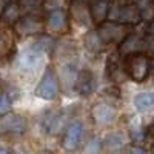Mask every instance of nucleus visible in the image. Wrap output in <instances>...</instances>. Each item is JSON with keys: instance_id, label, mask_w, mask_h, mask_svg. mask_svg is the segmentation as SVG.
<instances>
[{"instance_id": "nucleus-1", "label": "nucleus", "mask_w": 154, "mask_h": 154, "mask_svg": "<svg viewBox=\"0 0 154 154\" xmlns=\"http://www.w3.org/2000/svg\"><path fill=\"white\" fill-rule=\"evenodd\" d=\"M149 68H151V60L143 53H133L125 57L123 71L136 83H142L148 79Z\"/></svg>"}, {"instance_id": "nucleus-2", "label": "nucleus", "mask_w": 154, "mask_h": 154, "mask_svg": "<svg viewBox=\"0 0 154 154\" xmlns=\"http://www.w3.org/2000/svg\"><path fill=\"white\" fill-rule=\"evenodd\" d=\"M97 34L103 43H122L130 34V28L119 22H103L99 25Z\"/></svg>"}, {"instance_id": "nucleus-3", "label": "nucleus", "mask_w": 154, "mask_h": 154, "mask_svg": "<svg viewBox=\"0 0 154 154\" xmlns=\"http://www.w3.org/2000/svg\"><path fill=\"white\" fill-rule=\"evenodd\" d=\"M59 91H60V86H59L57 75L53 68H48L45 71V74L42 75L40 82L37 83L34 94H35V97L43 99V100H54V99H57Z\"/></svg>"}, {"instance_id": "nucleus-4", "label": "nucleus", "mask_w": 154, "mask_h": 154, "mask_svg": "<svg viewBox=\"0 0 154 154\" xmlns=\"http://www.w3.org/2000/svg\"><path fill=\"white\" fill-rule=\"evenodd\" d=\"M82 134H83V126L79 120H74L68 125V128L65 130V134H63L62 139V146L65 151L72 152L77 149L80 140H82Z\"/></svg>"}, {"instance_id": "nucleus-5", "label": "nucleus", "mask_w": 154, "mask_h": 154, "mask_svg": "<svg viewBox=\"0 0 154 154\" xmlns=\"http://www.w3.org/2000/svg\"><path fill=\"white\" fill-rule=\"evenodd\" d=\"M43 60V54L38 53L37 49H34L32 46L28 48L26 51H23L19 57V69L22 72H34L38 66L42 65Z\"/></svg>"}, {"instance_id": "nucleus-6", "label": "nucleus", "mask_w": 154, "mask_h": 154, "mask_svg": "<svg viewBox=\"0 0 154 154\" xmlns=\"http://www.w3.org/2000/svg\"><path fill=\"white\" fill-rule=\"evenodd\" d=\"M26 120L20 114H11L0 120V133L2 134H23L26 131Z\"/></svg>"}, {"instance_id": "nucleus-7", "label": "nucleus", "mask_w": 154, "mask_h": 154, "mask_svg": "<svg viewBox=\"0 0 154 154\" xmlns=\"http://www.w3.org/2000/svg\"><path fill=\"white\" fill-rule=\"evenodd\" d=\"M116 22L123 23L126 26H133V25H137L142 22V17H140V9L137 6V3H125L120 5L117 9V17H116Z\"/></svg>"}, {"instance_id": "nucleus-8", "label": "nucleus", "mask_w": 154, "mask_h": 154, "mask_svg": "<svg viewBox=\"0 0 154 154\" xmlns=\"http://www.w3.org/2000/svg\"><path fill=\"white\" fill-rule=\"evenodd\" d=\"M96 88V79L91 69H82L77 74V79L74 83V89L79 93L82 97H88L89 94H93Z\"/></svg>"}, {"instance_id": "nucleus-9", "label": "nucleus", "mask_w": 154, "mask_h": 154, "mask_svg": "<svg viewBox=\"0 0 154 154\" xmlns=\"http://www.w3.org/2000/svg\"><path fill=\"white\" fill-rule=\"evenodd\" d=\"M14 28L20 35H32L42 31V22L35 16H26V17H20L14 25Z\"/></svg>"}, {"instance_id": "nucleus-10", "label": "nucleus", "mask_w": 154, "mask_h": 154, "mask_svg": "<svg viewBox=\"0 0 154 154\" xmlns=\"http://www.w3.org/2000/svg\"><path fill=\"white\" fill-rule=\"evenodd\" d=\"M91 116L97 125H109L114 117H116V111L111 105L105 103V102H100V103H96L93 106V111H91Z\"/></svg>"}, {"instance_id": "nucleus-11", "label": "nucleus", "mask_w": 154, "mask_h": 154, "mask_svg": "<svg viewBox=\"0 0 154 154\" xmlns=\"http://www.w3.org/2000/svg\"><path fill=\"white\" fill-rule=\"evenodd\" d=\"M145 46V35H140L136 32H130L125 40L120 43V53L123 54H133V53H140V48Z\"/></svg>"}, {"instance_id": "nucleus-12", "label": "nucleus", "mask_w": 154, "mask_h": 154, "mask_svg": "<svg viewBox=\"0 0 154 154\" xmlns=\"http://www.w3.org/2000/svg\"><path fill=\"white\" fill-rule=\"evenodd\" d=\"M66 23H68V19H66V14L63 9H54L51 11L48 17H46V26L49 31L53 32H60L66 28Z\"/></svg>"}, {"instance_id": "nucleus-13", "label": "nucleus", "mask_w": 154, "mask_h": 154, "mask_svg": "<svg viewBox=\"0 0 154 154\" xmlns=\"http://www.w3.org/2000/svg\"><path fill=\"white\" fill-rule=\"evenodd\" d=\"M77 68L74 62H65L60 65V80L65 89H72L77 79Z\"/></svg>"}, {"instance_id": "nucleus-14", "label": "nucleus", "mask_w": 154, "mask_h": 154, "mask_svg": "<svg viewBox=\"0 0 154 154\" xmlns=\"http://www.w3.org/2000/svg\"><path fill=\"white\" fill-rule=\"evenodd\" d=\"M108 12H109L108 0H94V3L89 6V16H91V20L97 25L103 23L108 19Z\"/></svg>"}, {"instance_id": "nucleus-15", "label": "nucleus", "mask_w": 154, "mask_h": 154, "mask_svg": "<svg viewBox=\"0 0 154 154\" xmlns=\"http://www.w3.org/2000/svg\"><path fill=\"white\" fill-rule=\"evenodd\" d=\"M20 9L22 6L19 5V2L9 0V2L3 6L2 12H0V19L5 25H16L17 20L20 19Z\"/></svg>"}, {"instance_id": "nucleus-16", "label": "nucleus", "mask_w": 154, "mask_h": 154, "mask_svg": "<svg viewBox=\"0 0 154 154\" xmlns=\"http://www.w3.org/2000/svg\"><path fill=\"white\" fill-rule=\"evenodd\" d=\"M62 116L57 111H49L45 114V117L42 120V126L46 131V134H57V131L62 126Z\"/></svg>"}, {"instance_id": "nucleus-17", "label": "nucleus", "mask_w": 154, "mask_h": 154, "mask_svg": "<svg viewBox=\"0 0 154 154\" xmlns=\"http://www.w3.org/2000/svg\"><path fill=\"white\" fill-rule=\"evenodd\" d=\"M133 102H134V106H136V109L139 112H146L154 105V93H151V91L137 93L134 96V100Z\"/></svg>"}, {"instance_id": "nucleus-18", "label": "nucleus", "mask_w": 154, "mask_h": 154, "mask_svg": "<svg viewBox=\"0 0 154 154\" xmlns=\"http://www.w3.org/2000/svg\"><path fill=\"white\" fill-rule=\"evenodd\" d=\"M103 145H105L108 152H111V154H120L122 149H123V139H122L120 134L112 133V134L106 136Z\"/></svg>"}, {"instance_id": "nucleus-19", "label": "nucleus", "mask_w": 154, "mask_h": 154, "mask_svg": "<svg viewBox=\"0 0 154 154\" xmlns=\"http://www.w3.org/2000/svg\"><path fill=\"white\" fill-rule=\"evenodd\" d=\"M103 45H105V43L100 40L97 31H89V32L85 35V48L89 51V53H93V54L100 53L102 48H103Z\"/></svg>"}, {"instance_id": "nucleus-20", "label": "nucleus", "mask_w": 154, "mask_h": 154, "mask_svg": "<svg viewBox=\"0 0 154 154\" xmlns=\"http://www.w3.org/2000/svg\"><path fill=\"white\" fill-rule=\"evenodd\" d=\"M12 46H14V42H12V37H11V31L0 29V57L11 56Z\"/></svg>"}, {"instance_id": "nucleus-21", "label": "nucleus", "mask_w": 154, "mask_h": 154, "mask_svg": "<svg viewBox=\"0 0 154 154\" xmlns=\"http://www.w3.org/2000/svg\"><path fill=\"white\" fill-rule=\"evenodd\" d=\"M54 45H56V42H54L51 37H48V35H40V37H38L37 40L32 43V48L37 49L38 53H42V54H48V53H51V51L54 49Z\"/></svg>"}, {"instance_id": "nucleus-22", "label": "nucleus", "mask_w": 154, "mask_h": 154, "mask_svg": "<svg viewBox=\"0 0 154 154\" xmlns=\"http://www.w3.org/2000/svg\"><path fill=\"white\" fill-rule=\"evenodd\" d=\"M72 12H74L75 22H79L80 25H88L89 20H91V16H89V9H88L86 3H75Z\"/></svg>"}, {"instance_id": "nucleus-23", "label": "nucleus", "mask_w": 154, "mask_h": 154, "mask_svg": "<svg viewBox=\"0 0 154 154\" xmlns=\"http://www.w3.org/2000/svg\"><path fill=\"white\" fill-rule=\"evenodd\" d=\"M139 9H140V17L145 22H151L154 20V3L149 0H145L143 3H137Z\"/></svg>"}, {"instance_id": "nucleus-24", "label": "nucleus", "mask_w": 154, "mask_h": 154, "mask_svg": "<svg viewBox=\"0 0 154 154\" xmlns=\"http://www.w3.org/2000/svg\"><path fill=\"white\" fill-rule=\"evenodd\" d=\"M130 139L133 140L136 145H139V143H142L143 140L146 139V133H145V130L139 123H133L130 126Z\"/></svg>"}, {"instance_id": "nucleus-25", "label": "nucleus", "mask_w": 154, "mask_h": 154, "mask_svg": "<svg viewBox=\"0 0 154 154\" xmlns=\"http://www.w3.org/2000/svg\"><path fill=\"white\" fill-rule=\"evenodd\" d=\"M100 148H102L100 140H99V139H91V140L86 143L83 154H99V152H100Z\"/></svg>"}, {"instance_id": "nucleus-26", "label": "nucleus", "mask_w": 154, "mask_h": 154, "mask_svg": "<svg viewBox=\"0 0 154 154\" xmlns=\"http://www.w3.org/2000/svg\"><path fill=\"white\" fill-rule=\"evenodd\" d=\"M9 111H11V99L5 93H0V116H6Z\"/></svg>"}, {"instance_id": "nucleus-27", "label": "nucleus", "mask_w": 154, "mask_h": 154, "mask_svg": "<svg viewBox=\"0 0 154 154\" xmlns=\"http://www.w3.org/2000/svg\"><path fill=\"white\" fill-rule=\"evenodd\" d=\"M145 48L149 53V56L154 57V34H148L145 35Z\"/></svg>"}, {"instance_id": "nucleus-28", "label": "nucleus", "mask_w": 154, "mask_h": 154, "mask_svg": "<svg viewBox=\"0 0 154 154\" xmlns=\"http://www.w3.org/2000/svg\"><path fill=\"white\" fill-rule=\"evenodd\" d=\"M43 2V0H19L20 6H26V8H35Z\"/></svg>"}, {"instance_id": "nucleus-29", "label": "nucleus", "mask_w": 154, "mask_h": 154, "mask_svg": "<svg viewBox=\"0 0 154 154\" xmlns=\"http://www.w3.org/2000/svg\"><path fill=\"white\" fill-rule=\"evenodd\" d=\"M109 97H114V99H120V89L116 86V85H112V86H109V88H106V91H105Z\"/></svg>"}, {"instance_id": "nucleus-30", "label": "nucleus", "mask_w": 154, "mask_h": 154, "mask_svg": "<svg viewBox=\"0 0 154 154\" xmlns=\"http://www.w3.org/2000/svg\"><path fill=\"white\" fill-rule=\"evenodd\" d=\"M128 154H146V151L139 145H133L130 149H128Z\"/></svg>"}, {"instance_id": "nucleus-31", "label": "nucleus", "mask_w": 154, "mask_h": 154, "mask_svg": "<svg viewBox=\"0 0 154 154\" xmlns=\"http://www.w3.org/2000/svg\"><path fill=\"white\" fill-rule=\"evenodd\" d=\"M0 154H11L9 152V148L5 143H2V142H0Z\"/></svg>"}, {"instance_id": "nucleus-32", "label": "nucleus", "mask_w": 154, "mask_h": 154, "mask_svg": "<svg viewBox=\"0 0 154 154\" xmlns=\"http://www.w3.org/2000/svg\"><path fill=\"white\" fill-rule=\"evenodd\" d=\"M148 34H154V20L149 22V26H148Z\"/></svg>"}, {"instance_id": "nucleus-33", "label": "nucleus", "mask_w": 154, "mask_h": 154, "mask_svg": "<svg viewBox=\"0 0 154 154\" xmlns=\"http://www.w3.org/2000/svg\"><path fill=\"white\" fill-rule=\"evenodd\" d=\"M149 74H152V75H154V60L151 62V68H149Z\"/></svg>"}, {"instance_id": "nucleus-34", "label": "nucleus", "mask_w": 154, "mask_h": 154, "mask_svg": "<svg viewBox=\"0 0 154 154\" xmlns=\"http://www.w3.org/2000/svg\"><path fill=\"white\" fill-rule=\"evenodd\" d=\"M75 3H88V0H74Z\"/></svg>"}, {"instance_id": "nucleus-35", "label": "nucleus", "mask_w": 154, "mask_h": 154, "mask_svg": "<svg viewBox=\"0 0 154 154\" xmlns=\"http://www.w3.org/2000/svg\"><path fill=\"white\" fill-rule=\"evenodd\" d=\"M40 154H53V152H49V151H43V152H40Z\"/></svg>"}, {"instance_id": "nucleus-36", "label": "nucleus", "mask_w": 154, "mask_h": 154, "mask_svg": "<svg viewBox=\"0 0 154 154\" xmlns=\"http://www.w3.org/2000/svg\"><path fill=\"white\" fill-rule=\"evenodd\" d=\"M149 2H152V3H154V0H149Z\"/></svg>"}]
</instances>
